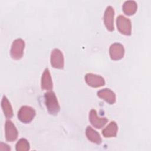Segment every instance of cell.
Instances as JSON below:
<instances>
[{
    "mask_svg": "<svg viewBox=\"0 0 151 151\" xmlns=\"http://www.w3.org/2000/svg\"><path fill=\"white\" fill-rule=\"evenodd\" d=\"M44 99L45 104L48 113L52 115H57L60 110V106L54 92L50 91L45 93Z\"/></svg>",
    "mask_w": 151,
    "mask_h": 151,
    "instance_id": "1",
    "label": "cell"
},
{
    "mask_svg": "<svg viewBox=\"0 0 151 151\" xmlns=\"http://www.w3.org/2000/svg\"><path fill=\"white\" fill-rule=\"evenodd\" d=\"M35 116V110L30 106H23L18 112V119L24 123L31 122Z\"/></svg>",
    "mask_w": 151,
    "mask_h": 151,
    "instance_id": "2",
    "label": "cell"
},
{
    "mask_svg": "<svg viewBox=\"0 0 151 151\" xmlns=\"http://www.w3.org/2000/svg\"><path fill=\"white\" fill-rule=\"evenodd\" d=\"M25 47V42L21 38L15 40L11 45L10 51L11 56L15 60H19L23 55Z\"/></svg>",
    "mask_w": 151,
    "mask_h": 151,
    "instance_id": "3",
    "label": "cell"
},
{
    "mask_svg": "<svg viewBox=\"0 0 151 151\" xmlns=\"http://www.w3.org/2000/svg\"><path fill=\"white\" fill-rule=\"evenodd\" d=\"M116 25L117 29L122 34L126 35H130L131 34L132 25L129 18L123 15H119L116 19Z\"/></svg>",
    "mask_w": 151,
    "mask_h": 151,
    "instance_id": "4",
    "label": "cell"
},
{
    "mask_svg": "<svg viewBox=\"0 0 151 151\" xmlns=\"http://www.w3.org/2000/svg\"><path fill=\"white\" fill-rule=\"evenodd\" d=\"M51 64L55 68L62 69L64 65V55L62 52L58 48H54L51 53Z\"/></svg>",
    "mask_w": 151,
    "mask_h": 151,
    "instance_id": "5",
    "label": "cell"
},
{
    "mask_svg": "<svg viewBox=\"0 0 151 151\" xmlns=\"http://www.w3.org/2000/svg\"><path fill=\"white\" fill-rule=\"evenodd\" d=\"M5 134L6 140L8 142L15 141L18 137V130L14 124L10 120H7L5 122Z\"/></svg>",
    "mask_w": 151,
    "mask_h": 151,
    "instance_id": "6",
    "label": "cell"
},
{
    "mask_svg": "<svg viewBox=\"0 0 151 151\" xmlns=\"http://www.w3.org/2000/svg\"><path fill=\"white\" fill-rule=\"evenodd\" d=\"M84 78L87 84L92 87H100L105 84L104 79L99 75L87 73L86 74Z\"/></svg>",
    "mask_w": 151,
    "mask_h": 151,
    "instance_id": "7",
    "label": "cell"
},
{
    "mask_svg": "<svg viewBox=\"0 0 151 151\" xmlns=\"http://www.w3.org/2000/svg\"><path fill=\"white\" fill-rule=\"evenodd\" d=\"M114 11L112 6H108L104 13V23L109 31H113L114 30Z\"/></svg>",
    "mask_w": 151,
    "mask_h": 151,
    "instance_id": "8",
    "label": "cell"
},
{
    "mask_svg": "<svg viewBox=\"0 0 151 151\" xmlns=\"http://www.w3.org/2000/svg\"><path fill=\"white\" fill-rule=\"evenodd\" d=\"M109 54L113 60H119L123 58L124 54V49L120 43L112 44L109 48Z\"/></svg>",
    "mask_w": 151,
    "mask_h": 151,
    "instance_id": "9",
    "label": "cell"
},
{
    "mask_svg": "<svg viewBox=\"0 0 151 151\" xmlns=\"http://www.w3.org/2000/svg\"><path fill=\"white\" fill-rule=\"evenodd\" d=\"M89 121L94 127L101 129L107 123L108 120L106 117H99L96 110L91 109L89 113Z\"/></svg>",
    "mask_w": 151,
    "mask_h": 151,
    "instance_id": "10",
    "label": "cell"
},
{
    "mask_svg": "<svg viewBox=\"0 0 151 151\" xmlns=\"http://www.w3.org/2000/svg\"><path fill=\"white\" fill-rule=\"evenodd\" d=\"M41 87L42 90H51L52 89L53 84L51 76L48 68H45L42 74L41 80Z\"/></svg>",
    "mask_w": 151,
    "mask_h": 151,
    "instance_id": "11",
    "label": "cell"
},
{
    "mask_svg": "<svg viewBox=\"0 0 151 151\" xmlns=\"http://www.w3.org/2000/svg\"><path fill=\"white\" fill-rule=\"evenodd\" d=\"M98 97L104 100L108 103L113 104L116 102V95L109 88L101 89L97 91Z\"/></svg>",
    "mask_w": 151,
    "mask_h": 151,
    "instance_id": "12",
    "label": "cell"
},
{
    "mask_svg": "<svg viewBox=\"0 0 151 151\" xmlns=\"http://www.w3.org/2000/svg\"><path fill=\"white\" fill-rule=\"evenodd\" d=\"M86 135L87 139L94 143L100 145L102 142L99 133L90 126H88L86 129Z\"/></svg>",
    "mask_w": 151,
    "mask_h": 151,
    "instance_id": "13",
    "label": "cell"
},
{
    "mask_svg": "<svg viewBox=\"0 0 151 151\" xmlns=\"http://www.w3.org/2000/svg\"><path fill=\"white\" fill-rule=\"evenodd\" d=\"M118 127L117 123L114 121H111L103 130L102 134L104 137H113L117 134Z\"/></svg>",
    "mask_w": 151,
    "mask_h": 151,
    "instance_id": "14",
    "label": "cell"
},
{
    "mask_svg": "<svg viewBox=\"0 0 151 151\" xmlns=\"http://www.w3.org/2000/svg\"><path fill=\"white\" fill-rule=\"evenodd\" d=\"M1 107L5 116L7 119H10L13 116V110L8 99L5 96H3L1 101Z\"/></svg>",
    "mask_w": 151,
    "mask_h": 151,
    "instance_id": "15",
    "label": "cell"
},
{
    "mask_svg": "<svg viewBox=\"0 0 151 151\" xmlns=\"http://www.w3.org/2000/svg\"><path fill=\"white\" fill-rule=\"evenodd\" d=\"M137 5L134 1H126L122 6L123 12L127 15H132L137 11Z\"/></svg>",
    "mask_w": 151,
    "mask_h": 151,
    "instance_id": "16",
    "label": "cell"
},
{
    "mask_svg": "<svg viewBox=\"0 0 151 151\" xmlns=\"http://www.w3.org/2000/svg\"><path fill=\"white\" fill-rule=\"evenodd\" d=\"M15 149L17 151H27L29 150L30 145L27 139L22 138L17 142Z\"/></svg>",
    "mask_w": 151,
    "mask_h": 151,
    "instance_id": "17",
    "label": "cell"
}]
</instances>
